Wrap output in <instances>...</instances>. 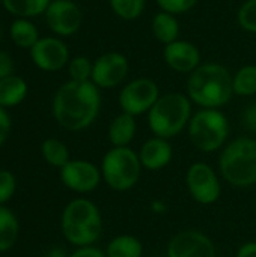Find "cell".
Returning <instances> with one entry per match:
<instances>
[{"label":"cell","mask_w":256,"mask_h":257,"mask_svg":"<svg viewBox=\"0 0 256 257\" xmlns=\"http://www.w3.org/2000/svg\"><path fill=\"white\" fill-rule=\"evenodd\" d=\"M101 95L92 81H66L53 96L51 113L54 120L66 131L89 128L100 114Z\"/></svg>","instance_id":"6da1fadb"},{"label":"cell","mask_w":256,"mask_h":257,"mask_svg":"<svg viewBox=\"0 0 256 257\" xmlns=\"http://www.w3.org/2000/svg\"><path fill=\"white\" fill-rule=\"evenodd\" d=\"M234 95L232 75L223 65H199L189 77L187 96L202 108H220Z\"/></svg>","instance_id":"7a4b0ae2"},{"label":"cell","mask_w":256,"mask_h":257,"mask_svg":"<svg viewBox=\"0 0 256 257\" xmlns=\"http://www.w3.org/2000/svg\"><path fill=\"white\" fill-rule=\"evenodd\" d=\"M60 229L63 238L74 247L94 245L103 232L98 206L88 199H74L62 211Z\"/></svg>","instance_id":"3957f363"},{"label":"cell","mask_w":256,"mask_h":257,"mask_svg":"<svg viewBox=\"0 0 256 257\" xmlns=\"http://www.w3.org/2000/svg\"><path fill=\"white\" fill-rule=\"evenodd\" d=\"M192 104L187 95L178 92L160 95L148 111V125L154 137L169 140L181 134L189 126L193 116Z\"/></svg>","instance_id":"277c9868"},{"label":"cell","mask_w":256,"mask_h":257,"mask_svg":"<svg viewBox=\"0 0 256 257\" xmlns=\"http://www.w3.org/2000/svg\"><path fill=\"white\" fill-rule=\"evenodd\" d=\"M219 170L223 179L235 188L256 184V140L238 137L229 142L219 157Z\"/></svg>","instance_id":"5b68a950"},{"label":"cell","mask_w":256,"mask_h":257,"mask_svg":"<svg viewBox=\"0 0 256 257\" xmlns=\"http://www.w3.org/2000/svg\"><path fill=\"white\" fill-rule=\"evenodd\" d=\"M187 134L198 151L213 154L222 149L229 137L228 117L219 108H201L193 113Z\"/></svg>","instance_id":"8992f818"},{"label":"cell","mask_w":256,"mask_h":257,"mask_svg":"<svg viewBox=\"0 0 256 257\" xmlns=\"http://www.w3.org/2000/svg\"><path fill=\"white\" fill-rule=\"evenodd\" d=\"M142 169L139 154L130 146L109 149L100 167L101 176L109 188L119 193L131 190L139 182Z\"/></svg>","instance_id":"52a82bcc"},{"label":"cell","mask_w":256,"mask_h":257,"mask_svg":"<svg viewBox=\"0 0 256 257\" xmlns=\"http://www.w3.org/2000/svg\"><path fill=\"white\" fill-rule=\"evenodd\" d=\"M187 190L199 205H213L220 199L222 185L214 169L205 163H193L186 173Z\"/></svg>","instance_id":"ba28073f"},{"label":"cell","mask_w":256,"mask_h":257,"mask_svg":"<svg viewBox=\"0 0 256 257\" xmlns=\"http://www.w3.org/2000/svg\"><path fill=\"white\" fill-rule=\"evenodd\" d=\"M160 98L158 86L151 78H136L127 83L119 93V105L124 113L140 116L148 113Z\"/></svg>","instance_id":"9c48e42d"},{"label":"cell","mask_w":256,"mask_h":257,"mask_svg":"<svg viewBox=\"0 0 256 257\" xmlns=\"http://www.w3.org/2000/svg\"><path fill=\"white\" fill-rule=\"evenodd\" d=\"M44 15L50 30L63 38L77 33L83 23V12L72 0H51Z\"/></svg>","instance_id":"30bf717a"},{"label":"cell","mask_w":256,"mask_h":257,"mask_svg":"<svg viewBox=\"0 0 256 257\" xmlns=\"http://www.w3.org/2000/svg\"><path fill=\"white\" fill-rule=\"evenodd\" d=\"M101 179V170L94 163L86 160H71L60 169L62 184L68 190L78 194L92 193L98 188Z\"/></svg>","instance_id":"8fae6325"},{"label":"cell","mask_w":256,"mask_h":257,"mask_svg":"<svg viewBox=\"0 0 256 257\" xmlns=\"http://www.w3.org/2000/svg\"><path fill=\"white\" fill-rule=\"evenodd\" d=\"M29 51L35 66L45 72L60 71L69 63V50L66 44L56 36L39 38Z\"/></svg>","instance_id":"7c38bea8"},{"label":"cell","mask_w":256,"mask_h":257,"mask_svg":"<svg viewBox=\"0 0 256 257\" xmlns=\"http://www.w3.org/2000/svg\"><path fill=\"white\" fill-rule=\"evenodd\" d=\"M128 60L118 51L101 54L94 62L91 81L98 89H112L119 86L128 74Z\"/></svg>","instance_id":"4fadbf2b"},{"label":"cell","mask_w":256,"mask_h":257,"mask_svg":"<svg viewBox=\"0 0 256 257\" xmlns=\"http://www.w3.org/2000/svg\"><path fill=\"white\" fill-rule=\"evenodd\" d=\"M166 257H216V247L205 233L183 230L169 241Z\"/></svg>","instance_id":"5bb4252c"},{"label":"cell","mask_w":256,"mask_h":257,"mask_svg":"<svg viewBox=\"0 0 256 257\" xmlns=\"http://www.w3.org/2000/svg\"><path fill=\"white\" fill-rule=\"evenodd\" d=\"M163 57L166 65L175 72L192 74L201 63V53L198 47L189 41H175L164 45Z\"/></svg>","instance_id":"9a60e30c"},{"label":"cell","mask_w":256,"mask_h":257,"mask_svg":"<svg viewBox=\"0 0 256 257\" xmlns=\"http://www.w3.org/2000/svg\"><path fill=\"white\" fill-rule=\"evenodd\" d=\"M137 154L143 169L149 172H157L170 164L174 157V149L169 140L161 137H152L142 145Z\"/></svg>","instance_id":"2e32d148"},{"label":"cell","mask_w":256,"mask_h":257,"mask_svg":"<svg viewBox=\"0 0 256 257\" xmlns=\"http://www.w3.org/2000/svg\"><path fill=\"white\" fill-rule=\"evenodd\" d=\"M136 117L128 113H119L113 117V120L109 125L107 137L113 148H125L130 146L136 136Z\"/></svg>","instance_id":"e0dca14e"},{"label":"cell","mask_w":256,"mask_h":257,"mask_svg":"<svg viewBox=\"0 0 256 257\" xmlns=\"http://www.w3.org/2000/svg\"><path fill=\"white\" fill-rule=\"evenodd\" d=\"M29 87L24 78L12 74L0 80V107L9 108L21 104L27 96Z\"/></svg>","instance_id":"ac0fdd59"},{"label":"cell","mask_w":256,"mask_h":257,"mask_svg":"<svg viewBox=\"0 0 256 257\" xmlns=\"http://www.w3.org/2000/svg\"><path fill=\"white\" fill-rule=\"evenodd\" d=\"M20 236V221L17 215L0 205V253L9 251L18 241Z\"/></svg>","instance_id":"d6986e66"},{"label":"cell","mask_w":256,"mask_h":257,"mask_svg":"<svg viewBox=\"0 0 256 257\" xmlns=\"http://www.w3.org/2000/svg\"><path fill=\"white\" fill-rule=\"evenodd\" d=\"M152 33L155 36L157 41L163 42L164 45L175 42L178 39L180 35V23L175 18V15L169 14V12H158L154 15L152 18V24H151Z\"/></svg>","instance_id":"ffe728a7"},{"label":"cell","mask_w":256,"mask_h":257,"mask_svg":"<svg viewBox=\"0 0 256 257\" xmlns=\"http://www.w3.org/2000/svg\"><path fill=\"white\" fill-rule=\"evenodd\" d=\"M107 257H142L143 244L133 235L115 236L104 250Z\"/></svg>","instance_id":"44dd1931"},{"label":"cell","mask_w":256,"mask_h":257,"mask_svg":"<svg viewBox=\"0 0 256 257\" xmlns=\"http://www.w3.org/2000/svg\"><path fill=\"white\" fill-rule=\"evenodd\" d=\"M9 35L17 47L26 50H30L39 41V33L36 26L27 18H17L11 24Z\"/></svg>","instance_id":"7402d4cb"},{"label":"cell","mask_w":256,"mask_h":257,"mask_svg":"<svg viewBox=\"0 0 256 257\" xmlns=\"http://www.w3.org/2000/svg\"><path fill=\"white\" fill-rule=\"evenodd\" d=\"M51 0H3V8L17 18H33L45 14Z\"/></svg>","instance_id":"603a6c76"},{"label":"cell","mask_w":256,"mask_h":257,"mask_svg":"<svg viewBox=\"0 0 256 257\" xmlns=\"http://www.w3.org/2000/svg\"><path fill=\"white\" fill-rule=\"evenodd\" d=\"M41 154H42V158L45 160L47 164L57 167V169H62L63 166H66L71 161L68 146L63 142L53 139V137L42 142Z\"/></svg>","instance_id":"cb8c5ba5"},{"label":"cell","mask_w":256,"mask_h":257,"mask_svg":"<svg viewBox=\"0 0 256 257\" xmlns=\"http://www.w3.org/2000/svg\"><path fill=\"white\" fill-rule=\"evenodd\" d=\"M234 95L252 96L256 93V65H246L232 75Z\"/></svg>","instance_id":"d4e9b609"},{"label":"cell","mask_w":256,"mask_h":257,"mask_svg":"<svg viewBox=\"0 0 256 257\" xmlns=\"http://www.w3.org/2000/svg\"><path fill=\"white\" fill-rule=\"evenodd\" d=\"M112 11L122 20H134L145 9V0H109Z\"/></svg>","instance_id":"484cf974"},{"label":"cell","mask_w":256,"mask_h":257,"mask_svg":"<svg viewBox=\"0 0 256 257\" xmlns=\"http://www.w3.org/2000/svg\"><path fill=\"white\" fill-rule=\"evenodd\" d=\"M92 69H94V63L88 57L77 56V57L71 59L68 63L69 80H72V81H91Z\"/></svg>","instance_id":"4316f807"},{"label":"cell","mask_w":256,"mask_h":257,"mask_svg":"<svg viewBox=\"0 0 256 257\" xmlns=\"http://www.w3.org/2000/svg\"><path fill=\"white\" fill-rule=\"evenodd\" d=\"M238 24L247 30L256 33V0H246L237 14Z\"/></svg>","instance_id":"83f0119b"},{"label":"cell","mask_w":256,"mask_h":257,"mask_svg":"<svg viewBox=\"0 0 256 257\" xmlns=\"http://www.w3.org/2000/svg\"><path fill=\"white\" fill-rule=\"evenodd\" d=\"M17 179L12 172L2 169L0 170V205H6L15 194Z\"/></svg>","instance_id":"f1b7e54d"},{"label":"cell","mask_w":256,"mask_h":257,"mask_svg":"<svg viewBox=\"0 0 256 257\" xmlns=\"http://www.w3.org/2000/svg\"><path fill=\"white\" fill-rule=\"evenodd\" d=\"M155 2L161 11L169 12L172 15L189 12L198 3V0H155Z\"/></svg>","instance_id":"f546056e"},{"label":"cell","mask_w":256,"mask_h":257,"mask_svg":"<svg viewBox=\"0 0 256 257\" xmlns=\"http://www.w3.org/2000/svg\"><path fill=\"white\" fill-rule=\"evenodd\" d=\"M241 122L244 125V128L250 133L256 134V102L249 104L243 113H241Z\"/></svg>","instance_id":"4dcf8cb0"},{"label":"cell","mask_w":256,"mask_h":257,"mask_svg":"<svg viewBox=\"0 0 256 257\" xmlns=\"http://www.w3.org/2000/svg\"><path fill=\"white\" fill-rule=\"evenodd\" d=\"M11 126H12V122H11V117L6 111V108L0 107V148L8 140V137L11 134Z\"/></svg>","instance_id":"1f68e13d"},{"label":"cell","mask_w":256,"mask_h":257,"mask_svg":"<svg viewBox=\"0 0 256 257\" xmlns=\"http://www.w3.org/2000/svg\"><path fill=\"white\" fill-rule=\"evenodd\" d=\"M14 74V60L9 53L0 50V80Z\"/></svg>","instance_id":"d6a6232c"},{"label":"cell","mask_w":256,"mask_h":257,"mask_svg":"<svg viewBox=\"0 0 256 257\" xmlns=\"http://www.w3.org/2000/svg\"><path fill=\"white\" fill-rule=\"evenodd\" d=\"M69 257H107L106 253L94 245L89 247H78L74 253H71Z\"/></svg>","instance_id":"836d02e7"},{"label":"cell","mask_w":256,"mask_h":257,"mask_svg":"<svg viewBox=\"0 0 256 257\" xmlns=\"http://www.w3.org/2000/svg\"><path fill=\"white\" fill-rule=\"evenodd\" d=\"M235 257H256V241L244 242L238 250Z\"/></svg>","instance_id":"e575fe53"},{"label":"cell","mask_w":256,"mask_h":257,"mask_svg":"<svg viewBox=\"0 0 256 257\" xmlns=\"http://www.w3.org/2000/svg\"><path fill=\"white\" fill-rule=\"evenodd\" d=\"M149 209H151L154 214L161 215V214H166V211H167V205H166L163 200H154V202H151Z\"/></svg>","instance_id":"d590c367"},{"label":"cell","mask_w":256,"mask_h":257,"mask_svg":"<svg viewBox=\"0 0 256 257\" xmlns=\"http://www.w3.org/2000/svg\"><path fill=\"white\" fill-rule=\"evenodd\" d=\"M45 257H69V254L66 253V250L65 248H60V247H54V248H51Z\"/></svg>","instance_id":"8d00e7d4"},{"label":"cell","mask_w":256,"mask_h":257,"mask_svg":"<svg viewBox=\"0 0 256 257\" xmlns=\"http://www.w3.org/2000/svg\"><path fill=\"white\" fill-rule=\"evenodd\" d=\"M0 39H2V24H0Z\"/></svg>","instance_id":"74e56055"},{"label":"cell","mask_w":256,"mask_h":257,"mask_svg":"<svg viewBox=\"0 0 256 257\" xmlns=\"http://www.w3.org/2000/svg\"><path fill=\"white\" fill-rule=\"evenodd\" d=\"M151 257H166V256H151Z\"/></svg>","instance_id":"f35d334b"},{"label":"cell","mask_w":256,"mask_h":257,"mask_svg":"<svg viewBox=\"0 0 256 257\" xmlns=\"http://www.w3.org/2000/svg\"><path fill=\"white\" fill-rule=\"evenodd\" d=\"M2 2H3V0H0V3H2Z\"/></svg>","instance_id":"ab89813d"}]
</instances>
